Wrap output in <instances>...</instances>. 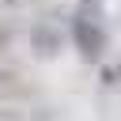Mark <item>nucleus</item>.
I'll return each instance as SVG.
<instances>
[{"label": "nucleus", "instance_id": "obj_1", "mask_svg": "<svg viewBox=\"0 0 121 121\" xmlns=\"http://www.w3.org/2000/svg\"><path fill=\"white\" fill-rule=\"evenodd\" d=\"M72 34H76V45H79V53H83L87 60H98V57H102V49H106V30H102V23H98L95 15L79 11L76 23H72Z\"/></svg>", "mask_w": 121, "mask_h": 121}, {"label": "nucleus", "instance_id": "obj_2", "mask_svg": "<svg viewBox=\"0 0 121 121\" xmlns=\"http://www.w3.org/2000/svg\"><path fill=\"white\" fill-rule=\"evenodd\" d=\"M0 4H11V0H0Z\"/></svg>", "mask_w": 121, "mask_h": 121}]
</instances>
